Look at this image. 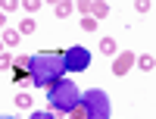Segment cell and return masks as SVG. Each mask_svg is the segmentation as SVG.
I'll list each match as a JSON object with an SVG mask.
<instances>
[{"instance_id": "15", "label": "cell", "mask_w": 156, "mask_h": 119, "mask_svg": "<svg viewBox=\"0 0 156 119\" xmlns=\"http://www.w3.org/2000/svg\"><path fill=\"white\" fill-rule=\"evenodd\" d=\"M28 119H56V113H50V110H41V113H31Z\"/></svg>"}, {"instance_id": "20", "label": "cell", "mask_w": 156, "mask_h": 119, "mask_svg": "<svg viewBox=\"0 0 156 119\" xmlns=\"http://www.w3.org/2000/svg\"><path fill=\"white\" fill-rule=\"evenodd\" d=\"M3 28H6V13L0 9V32H3Z\"/></svg>"}, {"instance_id": "22", "label": "cell", "mask_w": 156, "mask_h": 119, "mask_svg": "<svg viewBox=\"0 0 156 119\" xmlns=\"http://www.w3.org/2000/svg\"><path fill=\"white\" fill-rule=\"evenodd\" d=\"M0 47H3V41H0Z\"/></svg>"}, {"instance_id": "16", "label": "cell", "mask_w": 156, "mask_h": 119, "mask_svg": "<svg viewBox=\"0 0 156 119\" xmlns=\"http://www.w3.org/2000/svg\"><path fill=\"white\" fill-rule=\"evenodd\" d=\"M9 66H12V57H9V54H0V72L9 69Z\"/></svg>"}, {"instance_id": "17", "label": "cell", "mask_w": 156, "mask_h": 119, "mask_svg": "<svg viewBox=\"0 0 156 119\" xmlns=\"http://www.w3.org/2000/svg\"><path fill=\"white\" fill-rule=\"evenodd\" d=\"M78 13H81V16H90V3L87 0H78Z\"/></svg>"}, {"instance_id": "6", "label": "cell", "mask_w": 156, "mask_h": 119, "mask_svg": "<svg viewBox=\"0 0 156 119\" xmlns=\"http://www.w3.org/2000/svg\"><path fill=\"white\" fill-rule=\"evenodd\" d=\"M0 41H3V47H16V44L22 41V35H19L16 28H3V35H0Z\"/></svg>"}, {"instance_id": "8", "label": "cell", "mask_w": 156, "mask_h": 119, "mask_svg": "<svg viewBox=\"0 0 156 119\" xmlns=\"http://www.w3.org/2000/svg\"><path fill=\"white\" fill-rule=\"evenodd\" d=\"M109 13V3H103V0H97V3H90V16L94 19H103Z\"/></svg>"}, {"instance_id": "14", "label": "cell", "mask_w": 156, "mask_h": 119, "mask_svg": "<svg viewBox=\"0 0 156 119\" xmlns=\"http://www.w3.org/2000/svg\"><path fill=\"white\" fill-rule=\"evenodd\" d=\"M66 116H69V119H84V110H81V103H78V107H72Z\"/></svg>"}, {"instance_id": "21", "label": "cell", "mask_w": 156, "mask_h": 119, "mask_svg": "<svg viewBox=\"0 0 156 119\" xmlns=\"http://www.w3.org/2000/svg\"><path fill=\"white\" fill-rule=\"evenodd\" d=\"M0 119H12V116H0Z\"/></svg>"}, {"instance_id": "2", "label": "cell", "mask_w": 156, "mask_h": 119, "mask_svg": "<svg viewBox=\"0 0 156 119\" xmlns=\"http://www.w3.org/2000/svg\"><path fill=\"white\" fill-rule=\"evenodd\" d=\"M47 100H50V113L66 116L72 107H78L81 91H78V85L69 82V78H56L53 85H47Z\"/></svg>"}, {"instance_id": "11", "label": "cell", "mask_w": 156, "mask_h": 119, "mask_svg": "<svg viewBox=\"0 0 156 119\" xmlns=\"http://www.w3.org/2000/svg\"><path fill=\"white\" fill-rule=\"evenodd\" d=\"M53 13L66 19V16H72V3H69V0H62V3H56V6H53Z\"/></svg>"}, {"instance_id": "9", "label": "cell", "mask_w": 156, "mask_h": 119, "mask_svg": "<svg viewBox=\"0 0 156 119\" xmlns=\"http://www.w3.org/2000/svg\"><path fill=\"white\" fill-rule=\"evenodd\" d=\"M100 54H106V57L115 54V38H100Z\"/></svg>"}, {"instance_id": "5", "label": "cell", "mask_w": 156, "mask_h": 119, "mask_svg": "<svg viewBox=\"0 0 156 119\" xmlns=\"http://www.w3.org/2000/svg\"><path fill=\"white\" fill-rule=\"evenodd\" d=\"M131 66H134V54H131V50H125V54H119V57H115V63H112V75H125L128 69H131Z\"/></svg>"}, {"instance_id": "7", "label": "cell", "mask_w": 156, "mask_h": 119, "mask_svg": "<svg viewBox=\"0 0 156 119\" xmlns=\"http://www.w3.org/2000/svg\"><path fill=\"white\" fill-rule=\"evenodd\" d=\"M134 63H137V66H140L144 72H153V66H156L153 54H140V57H134Z\"/></svg>"}, {"instance_id": "18", "label": "cell", "mask_w": 156, "mask_h": 119, "mask_svg": "<svg viewBox=\"0 0 156 119\" xmlns=\"http://www.w3.org/2000/svg\"><path fill=\"white\" fill-rule=\"evenodd\" d=\"M25 9L34 13V9H41V0H25Z\"/></svg>"}, {"instance_id": "12", "label": "cell", "mask_w": 156, "mask_h": 119, "mask_svg": "<svg viewBox=\"0 0 156 119\" xmlns=\"http://www.w3.org/2000/svg\"><path fill=\"white\" fill-rule=\"evenodd\" d=\"M16 107L28 110V107H31V94H25V91H19V94H16Z\"/></svg>"}, {"instance_id": "3", "label": "cell", "mask_w": 156, "mask_h": 119, "mask_svg": "<svg viewBox=\"0 0 156 119\" xmlns=\"http://www.w3.org/2000/svg\"><path fill=\"white\" fill-rule=\"evenodd\" d=\"M81 110H84V119H109V97L103 88H90V91H81Z\"/></svg>"}, {"instance_id": "1", "label": "cell", "mask_w": 156, "mask_h": 119, "mask_svg": "<svg viewBox=\"0 0 156 119\" xmlns=\"http://www.w3.org/2000/svg\"><path fill=\"white\" fill-rule=\"evenodd\" d=\"M66 75V66H62V54H50V50H41V54L28 57V78L34 88H47L53 85L56 78Z\"/></svg>"}, {"instance_id": "13", "label": "cell", "mask_w": 156, "mask_h": 119, "mask_svg": "<svg viewBox=\"0 0 156 119\" xmlns=\"http://www.w3.org/2000/svg\"><path fill=\"white\" fill-rule=\"evenodd\" d=\"M81 28H84V32H97V19H94V16H84V19H81Z\"/></svg>"}, {"instance_id": "4", "label": "cell", "mask_w": 156, "mask_h": 119, "mask_svg": "<svg viewBox=\"0 0 156 119\" xmlns=\"http://www.w3.org/2000/svg\"><path fill=\"white\" fill-rule=\"evenodd\" d=\"M62 66H66V72H84L90 66V50L81 47V44H72L62 50Z\"/></svg>"}, {"instance_id": "10", "label": "cell", "mask_w": 156, "mask_h": 119, "mask_svg": "<svg viewBox=\"0 0 156 119\" xmlns=\"http://www.w3.org/2000/svg\"><path fill=\"white\" fill-rule=\"evenodd\" d=\"M34 28H37V25H34V19H22V22H19V28H16V32H19V35L25 38V35H31Z\"/></svg>"}, {"instance_id": "19", "label": "cell", "mask_w": 156, "mask_h": 119, "mask_svg": "<svg viewBox=\"0 0 156 119\" xmlns=\"http://www.w3.org/2000/svg\"><path fill=\"white\" fill-rule=\"evenodd\" d=\"M19 3H16V0H3V13H12V9H16Z\"/></svg>"}]
</instances>
